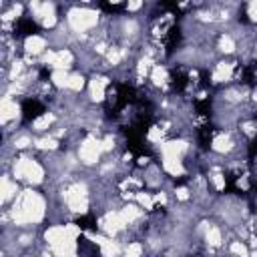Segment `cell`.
Listing matches in <instances>:
<instances>
[{
    "mask_svg": "<svg viewBox=\"0 0 257 257\" xmlns=\"http://www.w3.org/2000/svg\"><path fill=\"white\" fill-rule=\"evenodd\" d=\"M104 151H102V143H100V139H96V137H86L82 143H80V147H78V159H80V163H84V165H94V163H98V159H100V155H102Z\"/></svg>",
    "mask_w": 257,
    "mask_h": 257,
    "instance_id": "obj_3",
    "label": "cell"
},
{
    "mask_svg": "<svg viewBox=\"0 0 257 257\" xmlns=\"http://www.w3.org/2000/svg\"><path fill=\"white\" fill-rule=\"evenodd\" d=\"M24 52H26V56L42 58L48 52V38L42 34H28L24 38Z\"/></svg>",
    "mask_w": 257,
    "mask_h": 257,
    "instance_id": "obj_4",
    "label": "cell"
},
{
    "mask_svg": "<svg viewBox=\"0 0 257 257\" xmlns=\"http://www.w3.org/2000/svg\"><path fill=\"white\" fill-rule=\"evenodd\" d=\"M217 48H219V52H223V54H233V52L237 50V40H235V36H233V34H221L219 40H217Z\"/></svg>",
    "mask_w": 257,
    "mask_h": 257,
    "instance_id": "obj_12",
    "label": "cell"
},
{
    "mask_svg": "<svg viewBox=\"0 0 257 257\" xmlns=\"http://www.w3.org/2000/svg\"><path fill=\"white\" fill-rule=\"evenodd\" d=\"M68 28L76 34H88V30H92L98 24V12L90 10V8H72L66 16Z\"/></svg>",
    "mask_w": 257,
    "mask_h": 257,
    "instance_id": "obj_2",
    "label": "cell"
},
{
    "mask_svg": "<svg viewBox=\"0 0 257 257\" xmlns=\"http://www.w3.org/2000/svg\"><path fill=\"white\" fill-rule=\"evenodd\" d=\"M235 141L229 133H219L217 137H213L211 141V151L217 153V155H229L231 151H235Z\"/></svg>",
    "mask_w": 257,
    "mask_h": 257,
    "instance_id": "obj_7",
    "label": "cell"
},
{
    "mask_svg": "<svg viewBox=\"0 0 257 257\" xmlns=\"http://www.w3.org/2000/svg\"><path fill=\"white\" fill-rule=\"evenodd\" d=\"M143 253H145V247L139 241H131L122 249V257H143Z\"/></svg>",
    "mask_w": 257,
    "mask_h": 257,
    "instance_id": "obj_16",
    "label": "cell"
},
{
    "mask_svg": "<svg viewBox=\"0 0 257 257\" xmlns=\"http://www.w3.org/2000/svg\"><path fill=\"white\" fill-rule=\"evenodd\" d=\"M54 120H56V114L46 110V112H40V114L30 122V128H32V133L48 135V128L54 124Z\"/></svg>",
    "mask_w": 257,
    "mask_h": 257,
    "instance_id": "obj_8",
    "label": "cell"
},
{
    "mask_svg": "<svg viewBox=\"0 0 257 257\" xmlns=\"http://www.w3.org/2000/svg\"><path fill=\"white\" fill-rule=\"evenodd\" d=\"M229 253L231 255H235V257H249V247L245 245V241H241V239H235V241H231L229 243Z\"/></svg>",
    "mask_w": 257,
    "mask_h": 257,
    "instance_id": "obj_15",
    "label": "cell"
},
{
    "mask_svg": "<svg viewBox=\"0 0 257 257\" xmlns=\"http://www.w3.org/2000/svg\"><path fill=\"white\" fill-rule=\"evenodd\" d=\"M124 8H126L128 12H135V10H141V8H143V4H141V2H128Z\"/></svg>",
    "mask_w": 257,
    "mask_h": 257,
    "instance_id": "obj_18",
    "label": "cell"
},
{
    "mask_svg": "<svg viewBox=\"0 0 257 257\" xmlns=\"http://www.w3.org/2000/svg\"><path fill=\"white\" fill-rule=\"evenodd\" d=\"M68 76H70L68 70H52L50 72V80L56 88H66L68 86Z\"/></svg>",
    "mask_w": 257,
    "mask_h": 257,
    "instance_id": "obj_14",
    "label": "cell"
},
{
    "mask_svg": "<svg viewBox=\"0 0 257 257\" xmlns=\"http://www.w3.org/2000/svg\"><path fill=\"white\" fill-rule=\"evenodd\" d=\"M108 78L102 74H92V78L88 80V96L92 102H102L106 96V88H108Z\"/></svg>",
    "mask_w": 257,
    "mask_h": 257,
    "instance_id": "obj_5",
    "label": "cell"
},
{
    "mask_svg": "<svg viewBox=\"0 0 257 257\" xmlns=\"http://www.w3.org/2000/svg\"><path fill=\"white\" fill-rule=\"evenodd\" d=\"M233 74H235V62L221 60V62H217V64H215V68H213L211 82H213V84L229 82V80H233Z\"/></svg>",
    "mask_w": 257,
    "mask_h": 257,
    "instance_id": "obj_6",
    "label": "cell"
},
{
    "mask_svg": "<svg viewBox=\"0 0 257 257\" xmlns=\"http://www.w3.org/2000/svg\"><path fill=\"white\" fill-rule=\"evenodd\" d=\"M12 179L24 181L26 185H40L44 183V167L30 157H20L12 163Z\"/></svg>",
    "mask_w": 257,
    "mask_h": 257,
    "instance_id": "obj_1",
    "label": "cell"
},
{
    "mask_svg": "<svg viewBox=\"0 0 257 257\" xmlns=\"http://www.w3.org/2000/svg\"><path fill=\"white\" fill-rule=\"evenodd\" d=\"M18 185H16V181L10 177V175H2V203L4 205H8L10 201H16L18 199Z\"/></svg>",
    "mask_w": 257,
    "mask_h": 257,
    "instance_id": "obj_10",
    "label": "cell"
},
{
    "mask_svg": "<svg viewBox=\"0 0 257 257\" xmlns=\"http://www.w3.org/2000/svg\"><path fill=\"white\" fill-rule=\"evenodd\" d=\"M84 84H86V80H84V74H82V72H70L66 90H72V92H80V90L84 88Z\"/></svg>",
    "mask_w": 257,
    "mask_h": 257,
    "instance_id": "obj_13",
    "label": "cell"
},
{
    "mask_svg": "<svg viewBox=\"0 0 257 257\" xmlns=\"http://www.w3.org/2000/svg\"><path fill=\"white\" fill-rule=\"evenodd\" d=\"M247 16L251 18V22H257V2L247 4Z\"/></svg>",
    "mask_w": 257,
    "mask_h": 257,
    "instance_id": "obj_17",
    "label": "cell"
},
{
    "mask_svg": "<svg viewBox=\"0 0 257 257\" xmlns=\"http://www.w3.org/2000/svg\"><path fill=\"white\" fill-rule=\"evenodd\" d=\"M149 78L153 80L155 86H167L169 80H171V74H169V68L165 64H155L151 74H149Z\"/></svg>",
    "mask_w": 257,
    "mask_h": 257,
    "instance_id": "obj_11",
    "label": "cell"
},
{
    "mask_svg": "<svg viewBox=\"0 0 257 257\" xmlns=\"http://www.w3.org/2000/svg\"><path fill=\"white\" fill-rule=\"evenodd\" d=\"M20 116V106L16 100H12L10 96H4L2 98V124L6 126L10 120L16 122V118Z\"/></svg>",
    "mask_w": 257,
    "mask_h": 257,
    "instance_id": "obj_9",
    "label": "cell"
}]
</instances>
